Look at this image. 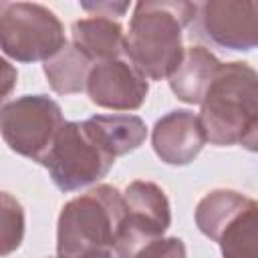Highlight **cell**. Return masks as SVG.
I'll return each instance as SVG.
<instances>
[{"label": "cell", "instance_id": "cell-1", "mask_svg": "<svg viewBox=\"0 0 258 258\" xmlns=\"http://www.w3.org/2000/svg\"><path fill=\"white\" fill-rule=\"evenodd\" d=\"M198 16V4L175 0L137 2L125 34V56L147 81H163L179 67L183 28Z\"/></svg>", "mask_w": 258, "mask_h": 258}, {"label": "cell", "instance_id": "cell-2", "mask_svg": "<svg viewBox=\"0 0 258 258\" xmlns=\"http://www.w3.org/2000/svg\"><path fill=\"white\" fill-rule=\"evenodd\" d=\"M123 214V194L107 183L67 202L56 226L58 258H85L113 250Z\"/></svg>", "mask_w": 258, "mask_h": 258}, {"label": "cell", "instance_id": "cell-3", "mask_svg": "<svg viewBox=\"0 0 258 258\" xmlns=\"http://www.w3.org/2000/svg\"><path fill=\"white\" fill-rule=\"evenodd\" d=\"M258 117V73L248 62H222L202 101L200 121L212 145H236Z\"/></svg>", "mask_w": 258, "mask_h": 258}, {"label": "cell", "instance_id": "cell-4", "mask_svg": "<svg viewBox=\"0 0 258 258\" xmlns=\"http://www.w3.org/2000/svg\"><path fill=\"white\" fill-rule=\"evenodd\" d=\"M115 159L89 121H67L42 165L58 189L77 191L105 177Z\"/></svg>", "mask_w": 258, "mask_h": 258}, {"label": "cell", "instance_id": "cell-5", "mask_svg": "<svg viewBox=\"0 0 258 258\" xmlns=\"http://www.w3.org/2000/svg\"><path fill=\"white\" fill-rule=\"evenodd\" d=\"M0 46L18 62L48 60L67 46L56 14L36 2H0Z\"/></svg>", "mask_w": 258, "mask_h": 258}, {"label": "cell", "instance_id": "cell-6", "mask_svg": "<svg viewBox=\"0 0 258 258\" xmlns=\"http://www.w3.org/2000/svg\"><path fill=\"white\" fill-rule=\"evenodd\" d=\"M60 105L46 95H24L4 103L0 129L6 145L32 161L42 163L62 125Z\"/></svg>", "mask_w": 258, "mask_h": 258}, {"label": "cell", "instance_id": "cell-7", "mask_svg": "<svg viewBox=\"0 0 258 258\" xmlns=\"http://www.w3.org/2000/svg\"><path fill=\"white\" fill-rule=\"evenodd\" d=\"M125 214L115 238V256L133 258L149 242L163 238L171 224V208L165 191L153 183L135 179L123 191Z\"/></svg>", "mask_w": 258, "mask_h": 258}, {"label": "cell", "instance_id": "cell-8", "mask_svg": "<svg viewBox=\"0 0 258 258\" xmlns=\"http://www.w3.org/2000/svg\"><path fill=\"white\" fill-rule=\"evenodd\" d=\"M204 38L230 50L258 48V0H210L198 6Z\"/></svg>", "mask_w": 258, "mask_h": 258}, {"label": "cell", "instance_id": "cell-9", "mask_svg": "<svg viewBox=\"0 0 258 258\" xmlns=\"http://www.w3.org/2000/svg\"><path fill=\"white\" fill-rule=\"evenodd\" d=\"M149 93L147 79L127 58H113L93 64L87 95L91 103L111 111H135Z\"/></svg>", "mask_w": 258, "mask_h": 258}, {"label": "cell", "instance_id": "cell-10", "mask_svg": "<svg viewBox=\"0 0 258 258\" xmlns=\"http://www.w3.org/2000/svg\"><path fill=\"white\" fill-rule=\"evenodd\" d=\"M208 143L200 115L177 109L169 111L157 119L151 131V145L155 155L167 165H187L191 163L202 147Z\"/></svg>", "mask_w": 258, "mask_h": 258}, {"label": "cell", "instance_id": "cell-11", "mask_svg": "<svg viewBox=\"0 0 258 258\" xmlns=\"http://www.w3.org/2000/svg\"><path fill=\"white\" fill-rule=\"evenodd\" d=\"M71 38L73 44L95 64L103 60L121 58L125 54V32L123 26L113 18H81L73 22Z\"/></svg>", "mask_w": 258, "mask_h": 258}, {"label": "cell", "instance_id": "cell-12", "mask_svg": "<svg viewBox=\"0 0 258 258\" xmlns=\"http://www.w3.org/2000/svg\"><path fill=\"white\" fill-rule=\"evenodd\" d=\"M220 64L222 62L206 46L196 44L185 48L179 67L167 79L173 95L187 105H202L206 91L214 81Z\"/></svg>", "mask_w": 258, "mask_h": 258}, {"label": "cell", "instance_id": "cell-13", "mask_svg": "<svg viewBox=\"0 0 258 258\" xmlns=\"http://www.w3.org/2000/svg\"><path fill=\"white\" fill-rule=\"evenodd\" d=\"M93 60L87 58L73 42L58 50L52 58H48L42 69L50 89L58 95H75L87 91L89 75L93 69Z\"/></svg>", "mask_w": 258, "mask_h": 258}, {"label": "cell", "instance_id": "cell-14", "mask_svg": "<svg viewBox=\"0 0 258 258\" xmlns=\"http://www.w3.org/2000/svg\"><path fill=\"white\" fill-rule=\"evenodd\" d=\"M87 121L115 157L135 151L147 137V127L137 115H93Z\"/></svg>", "mask_w": 258, "mask_h": 258}, {"label": "cell", "instance_id": "cell-15", "mask_svg": "<svg viewBox=\"0 0 258 258\" xmlns=\"http://www.w3.org/2000/svg\"><path fill=\"white\" fill-rule=\"evenodd\" d=\"M216 242L222 258H258V202L250 198Z\"/></svg>", "mask_w": 258, "mask_h": 258}, {"label": "cell", "instance_id": "cell-16", "mask_svg": "<svg viewBox=\"0 0 258 258\" xmlns=\"http://www.w3.org/2000/svg\"><path fill=\"white\" fill-rule=\"evenodd\" d=\"M248 196L236 189H214L206 194L196 208V226L210 240H218L230 220L248 204Z\"/></svg>", "mask_w": 258, "mask_h": 258}, {"label": "cell", "instance_id": "cell-17", "mask_svg": "<svg viewBox=\"0 0 258 258\" xmlns=\"http://www.w3.org/2000/svg\"><path fill=\"white\" fill-rule=\"evenodd\" d=\"M24 236V212L16 198L2 194V256L16 250Z\"/></svg>", "mask_w": 258, "mask_h": 258}, {"label": "cell", "instance_id": "cell-18", "mask_svg": "<svg viewBox=\"0 0 258 258\" xmlns=\"http://www.w3.org/2000/svg\"><path fill=\"white\" fill-rule=\"evenodd\" d=\"M133 258H187L185 244L179 238H157L143 246Z\"/></svg>", "mask_w": 258, "mask_h": 258}, {"label": "cell", "instance_id": "cell-19", "mask_svg": "<svg viewBox=\"0 0 258 258\" xmlns=\"http://www.w3.org/2000/svg\"><path fill=\"white\" fill-rule=\"evenodd\" d=\"M83 10L91 12V16L119 18L129 10V4L127 2H97V4H83Z\"/></svg>", "mask_w": 258, "mask_h": 258}, {"label": "cell", "instance_id": "cell-20", "mask_svg": "<svg viewBox=\"0 0 258 258\" xmlns=\"http://www.w3.org/2000/svg\"><path fill=\"white\" fill-rule=\"evenodd\" d=\"M238 145H242L248 151H256L258 153V117L252 121V125L248 127V131L244 133V137L240 139Z\"/></svg>", "mask_w": 258, "mask_h": 258}, {"label": "cell", "instance_id": "cell-21", "mask_svg": "<svg viewBox=\"0 0 258 258\" xmlns=\"http://www.w3.org/2000/svg\"><path fill=\"white\" fill-rule=\"evenodd\" d=\"M2 71H4V91H2V95L6 97V95L10 93V89H12L14 81H16V71L10 67V62H8V60H2Z\"/></svg>", "mask_w": 258, "mask_h": 258}, {"label": "cell", "instance_id": "cell-22", "mask_svg": "<svg viewBox=\"0 0 258 258\" xmlns=\"http://www.w3.org/2000/svg\"><path fill=\"white\" fill-rule=\"evenodd\" d=\"M85 258H113V250H105V252H95V254H89Z\"/></svg>", "mask_w": 258, "mask_h": 258}, {"label": "cell", "instance_id": "cell-23", "mask_svg": "<svg viewBox=\"0 0 258 258\" xmlns=\"http://www.w3.org/2000/svg\"><path fill=\"white\" fill-rule=\"evenodd\" d=\"M56 258H58V256H56Z\"/></svg>", "mask_w": 258, "mask_h": 258}]
</instances>
